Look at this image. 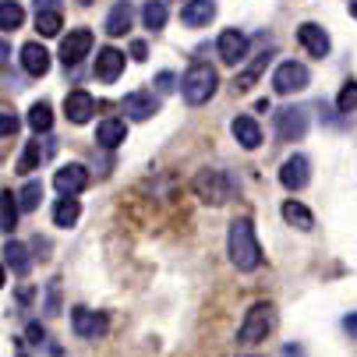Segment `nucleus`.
<instances>
[{
	"mask_svg": "<svg viewBox=\"0 0 357 357\" xmlns=\"http://www.w3.org/2000/svg\"><path fill=\"white\" fill-rule=\"evenodd\" d=\"M227 251H230V262H234L241 273H255V269L262 266V248H259V237H255L251 220H234V223H230Z\"/></svg>",
	"mask_w": 357,
	"mask_h": 357,
	"instance_id": "obj_1",
	"label": "nucleus"
},
{
	"mask_svg": "<svg viewBox=\"0 0 357 357\" xmlns=\"http://www.w3.org/2000/svg\"><path fill=\"white\" fill-rule=\"evenodd\" d=\"M216 89H220V75H216V68L213 64H191L188 71H184V78H181V92H184V99L191 107H202V103H209V99L216 96Z\"/></svg>",
	"mask_w": 357,
	"mask_h": 357,
	"instance_id": "obj_2",
	"label": "nucleus"
},
{
	"mask_svg": "<svg viewBox=\"0 0 357 357\" xmlns=\"http://www.w3.org/2000/svg\"><path fill=\"white\" fill-rule=\"evenodd\" d=\"M273 326H276L273 304H269V301L251 304V308H248V315H244V322H241V329H237V343H244V347L262 343V340L273 333Z\"/></svg>",
	"mask_w": 357,
	"mask_h": 357,
	"instance_id": "obj_3",
	"label": "nucleus"
},
{
	"mask_svg": "<svg viewBox=\"0 0 357 357\" xmlns=\"http://www.w3.org/2000/svg\"><path fill=\"white\" fill-rule=\"evenodd\" d=\"M191 188H195V195L206 202V206H223V202L234 195V181L223 170H202L191 181Z\"/></svg>",
	"mask_w": 357,
	"mask_h": 357,
	"instance_id": "obj_4",
	"label": "nucleus"
},
{
	"mask_svg": "<svg viewBox=\"0 0 357 357\" xmlns=\"http://www.w3.org/2000/svg\"><path fill=\"white\" fill-rule=\"evenodd\" d=\"M308 135V110L304 107H283L276 114V138L280 142H301Z\"/></svg>",
	"mask_w": 357,
	"mask_h": 357,
	"instance_id": "obj_5",
	"label": "nucleus"
},
{
	"mask_svg": "<svg viewBox=\"0 0 357 357\" xmlns=\"http://www.w3.org/2000/svg\"><path fill=\"white\" fill-rule=\"evenodd\" d=\"M308 82H312L308 68L297 64V61H283V64L276 68V75H273V89H276L280 96H294V92H301V89H308Z\"/></svg>",
	"mask_w": 357,
	"mask_h": 357,
	"instance_id": "obj_6",
	"label": "nucleus"
},
{
	"mask_svg": "<svg viewBox=\"0 0 357 357\" xmlns=\"http://www.w3.org/2000/svg\"><path fill=\"white\" fill-rule=\"evenodd\" d=\"M308 181H312V163H308V156L294 152V156L283 160V167H280V184H283L287 191H301Z\"/></svg>",
	"mask_w": 357,
	"mask_h": 357,
	"instance_id": "obj_7",
	"label": "nucleus"
},
{
	"mask_svg": "<svg viewBox=\"0 0 357 357\" xmlns=\"http://www.w3.org/2000/svg\"><path fill=\"white\" fill-rule=\"evenodd\" d=\"M89 50H92V29H75V32H68L64 43H61V61H64V68L82 64V61L89 57Z\"/></svg>",
	"mask_w": 357,
	"mask_h": 357,
	"instance_id": "obj_8",
	"label": "nucleus"
},
{
	"mask_svg": "<svg viewBox=\"0 0 357 357\" xmlns=\"http://www.w3.org/2000/svg\"><path fill=\"white\" fill-rule=\"evenodd\" d=\"M216 54L223 64H241L248 57V36L237 32V29H223L220 39H216Z\"/></svg>",
	"mask_w": 357,
	"mask_h": 357,
	"instance_id": "obj_9",
	"label": "nucleus"
},
{
	"mask_svg": "<svg viewBox=\"0 0 357 357\" xmlns=\"http://www.w3.org/2000/svg\"><path fill=\"white\" fill-rule=\"evenodd\" d=\"M54 188L61 195H82L89 188V170L82 163H64L57 174H54Z\"/></svg>",
	"mask_w": 357,
	"mask_h": 357,
	"instance_id": "obj_10",
	"label": "nucleus"
},
{
	"mask_svg": "<svg viewBox=\"0 0 357 357\" xmlns=\"http://www.w3.org/2000/svg\"><path fill=\"white\" fill-rule=\"evenodd\" d=\"M71 329L82 336V340H96V336H103L107 333V315H96L89 308H71Z\"/></svg>",
	"mask_w": 357,
	"mask_h": 357,
	"instance_id": "obj_11",
	"label": "nucleus"
},
{
	"mask_svg": "<svg viewBox=\"0 0 357 357\" xmlns=\"http://www.w3.org/2000/svg\"><path fill=\"white\" fill-rule=\"evenodd\" d=\"M124 114H128L131 121H149V117L160 114V99L152 96V92H145V89L128 92V96H124Z\"/></svg>",
	"mask_w": 357,
	"mask_h": 357,
	"instance_id": "obj_12",
	"label": "nucleus"
},
{
	"mask_svg": "<svg viewBox=\"0 0 357 357\" xmlns=\"http://www.w3.org/2000/svg\"><path fill=\"white\" fill-rule=\"evenodd\" d=\"M96 78L99 82H117L121 78V71H124V54H121V50L117 46H103V50H99V54H96Z\"/></svg>",
	"mask_w": 357,
	"mask_h": 357,
	"instance_id": "obj_13",
	"label": "nucleus"
},
{
	"mask_svg": "<svg viewBox=\"0 0 357 357\" xmlns=\"http://www.w3.org/2000/svg\"><path fill=\"white\" fill-rule=\"evenodd\" d=\"M64 114H68L71 124H89L92 114H96V99L85 89H75V92L64 96Z\"/></svg>",
	"mask_w": 357,
	"mask_h": 357,
	"instance_id": "obj_14",
	"label": "nucleus"
},
{
	"mask_svg": "<svg viewBox=\"0 0 357 357\" xmlns=\"http://www.w3.org/2000/svg\"><path fill=\"white\" fill-rule=\"evenodd\" d=\"M297 39H301V46L308 50L312 57H329V36H326V29L322 25H315V22H304L301 29H297Z\"/></svg>",
	"mask_w": 357,
	"mask_h": 357,
	"instance_id": "obj_15",
	"label": "nucleus"
},
{
	"mask_svg": "<svg viewBox=\"0 0 357 357\" xmlns=\"http://www.w3.org/2000/svg\"><path fill=\"white\" fill-rule=\"evenodd\" d=\"M213 18H216V0H188V4L181 8V22L188 29H202Z\"/></svg>",
	"mask_w": 357,
	"mask_h": 357,
	"instance_id": "obj_16",
	"label": "nucleus"
},
{
	"mask_svg": "<svg viewBox=\"0 0 357 357\" xmlns=\"http://www.w3.org/2000/svg\"><path fill=\"white\" fill-rule=\"evenodd\" d=\"M230 131L241 142V149H248V152L262 145V128H259V121H255V117H234Z\"/></svg>",
	"mask_w": 357,
	"mask_h": 357,
	"instance_id": "obj_17",
	"label": "nucleus"
},
{
	"mask_svg": "<svg viewBox=\"0 0 357 357\" xmlns=\"http://www.w3.org/2000/svg\"><path fill=\"white\" fill-rule=\"evenodd\" d=\"M22 68H25V75L43 78V75L50 71V54H46L39 43H25V46H22Z\"/></svg>",
	"mask_w": 357,
	"mask_h": 357,
	"instance_id": "obj_18",
	"label": "nucleus"
},
{
	"mask_svg": "<svg viewBox=\"0 0 357 357\" xmlns=\"http://www.w3.org/2000/svg\"><path fill=\"white\" fill-rule=\"evenodd\" d=\"M96 142L103 145V149H117V145H124V142H128V124L117 121V117H107L103 124L96 128Z\"/></svg>",
	"mask_w": 357,
	"mask_h": 357,
	"instance_id": "obj_19",
	"label": "nucleus"
},
{
	"mask_svg": "<svg viewBox=\"0 0 357 357\" xmlns=\"http://www.w3.org/2000/svg\"><path fill=\"white\" fill-rule=\"evenodd\" d=\"M131 0H117V4L110 8V15H107V36H124L128 29H131Z\"/></svg>",
	"mask_w": 357,
	"mask_h": 357,
	"instance_id": "obj_20",
	"label": "nucleus"
},
{
	"mask_svg": "<svg viewBox=\"0 0 357 357\" xmlns=\"http://www.w3.org/2000/svg\"><path fill=\"white\" fill-rule=\"evenodd\" d=\"M82 216V206H78V198L75 195H61L57 198V206H54V227H75Z\"/></svg>",
	"mask_w": 357,
	"mask_h": 357,
	"instance_id": "obj_21",
	"label": "nucleus"
},
{
	"mask_svg": "<svg viewBox=\"0 0 357 357\" xmlns=\"http://www.w3.org/2000/svg\"><path fill=\"white\" fill-rule=\"evenodd\" d=\"M283 220L294 227V230H304V234H308L312 227H315V216H312V209L308 206H301V202H283Z\"/></svg>",
	"mask_w": 357,
	"mask_h": 357,
	"instance_id": "obj_22",
	"label": "nucleus"
},
{
	"mask_svg": "<svg viewBox=\"0 0 357 357\" xmlns=\"http://www.w3.org/2000/svg\"><path fill=\"white\" fill-rule=\"evenodd\" d=\"M18 195H11V191H4L0 195V230H4L8 237L15 234V227H18Z\"/></svg>",
	"mask_w": 357,
	"mask_h": 357,
	"instance_id": "obj_23",
	"label": "nucleus"
},
{
	"mask_svg": "<svg viewBox=\"0 0 357 357\" xmlns=\"http://www.w3.org/2000/svg\"><path fill=\"white\" fill-rule=\"evenodd\" d=\"M22 22H25V11L18 0H0V29L15 32V29H22Z\"/></svg>",
	"mask_w": 357,
	"mask_h": 357,
	"instance_id": "obj_24",
	"label": "nucleus"
},
{
	"mask_svg": "<svg viewBox=\"0 0 357 357\" xmlns=\"http://www.w3.org/2000/svg\"><path fill=\"white\" fill-rule=\"evenodd\" d=\"M142 22H145L149 32H160L167 25V4L163 0H149V4L142 8Z\"/></svg>",
	"mask_w": 357,
	"mask_h": 357,
	"instance_id": "obj_25",
	"label": "nucleus"
},
{
	"mask_svg": "<svg viewBox=\"0 0 357 357\" xmlns=\"http://www.w3.org/2000/svg\"><path fill=\"white\" fill-rule=\"evenodd\" d=\"M4 262H8L18 276H25V273H29V251H25V244L8 241V244H4Z\"/></svg>",
	"mask_w": 357,
	"mask_h": 357,
	"instance_id": "obj_26",
	"label": "nucleus"
},
{
	"mask_svg": "<svg viewBox=\"0 0 357 357\" xmlns=\"http://www.w3.org/2000/svg\"><path fill=\"white\" fill-rule=\"evenodd\" d=\"M269 57H273V54H262V57H255V61H251V64H248V68H244V71L237 75V82H234V85H237L241 92H248V89L255 85V78H259V75L266 71V64H269Z\"/></svg>",
	"mask_w": 357,
	"mask_h": 357,
	"instance_id": "obj_27",
	"label": "nucleus"
},
{
	"mask_svg": "<svg viewBox=\"0 0 357 357\" xmlns=\"http://www.w3.org/2000/svg\"><path fill=\"white\" fill-rule=\"evenodd\" d=\"M39 160H43V145H39V138H36V142H29V145H25V152H22V156H18L15 170L29 177L32 170H39Z\"/></svg>",
	"mask_w": 357,
	"mask_h": 357,
	"instance_id": "obj_28",
	"label": "nucleus"
},
{
	"mask_svg": "<svg viewBox=\"0 0 357 357\" xmlns=\"http://www.w3.org/2000/svg\"><path fill=\"white\" fill-rule=\"evenodd\" d=\"M29 124L36 135H46L50 128H54V110H50V103H32L29 110Z\"/></svg>",
	"mask_w": 357,
	"mask_h": 357,
	"instance_id": "obj_29",
	"label": "nucleus"
},
{
	"mask_svg": "<svg viewBox=\"0 0 357 357\" xmlns=\"http://www.w3.org/2000/svg\"><path fill=\"white\" fill-rule=\"evenodd\" d=\"M39 198H43V184H39V181H29V184L18 191V206H22V213L39 209Z\"/></svg>",
	"mask_w": 357,
	"mask_h": 357,
	"instance_id": "obj_30",
	"label": "nucleus"
},
{
	"mask_svg": "<svg viewBox=\"0 0 357 357\" xmlns=\"http://www.w3.org/2000/svg\"><path fill=\"white\" fill-rule=\"evenodd\" d=\"M36 29L39 36H57L61 32V11H36Z\"/></svg>",
	"mask_w": 357,
	"mask_h": 357,
	"instance_id": "obj_31",
	"label": "nucleus"
},
{
	"mask_svg": "<svg viewBox=\"0 0 357 357\" xmlns=\"http://www.w3.org/2000/svg\"><path fill=\"white\" fill-rule=\"evenodd\" d=\"M336 110H340V114H354V110H357V82H354V78L343 82V89H340V96H336Z\"/></svg>",
	"mask_w": 357,
	"mask_h": 357,
	"instance_id": "obj_32",
	"label": "nucleus"
},
{
	"mask_svg": "<svg viewBox=\"0 0 357 357\" xmlns=\"http://www.w3.org/2000/svg\"><path fill=\"white\" fill-rule=\"evenodd\" d=\"M46 315H61V280H50L46 287Z\"/></svg>",
	"mask_w": 357,
	"mask_h": 357,
	"instance_id": "obj_33",
	"label": "nucleus"
},
{
	"mask_svg": "<svg viewBox=\"0 0 357 357\" xmlns=\"http://www.w3.org/2000/svg\"><path fill=\"white\" fill-rule=\"evenodd\" d=\"M15 131H18V117H15L11 110H4V117H0V135H4V138H15Z\"/></svg>",
	"mask_w": 357,
	"mask_h": 357,
	"instance_id": "obj_34",
	"label": "nucleus"
},
{
	"mask_svg": "<svg viewBox=\"0 0 357 357\" xmlns=\"http://www.w3.org/2000/svg\"><path fill=\"white\" fill-rule=\"evenodd\" d=\"M25 336H29L32 343H43V340H46V329H43L39 322H29V329H25Z\"/></svg>",
	"mask_w": 357,
	"mask_h": 357,
	"instance_id": "obj_35",
	"label": "nucleus"
},
{
	"mask_svg": "<svg viewBox=\"0 0 357 357\" xmlns=\"http://www.w3.org/2000/svg\"><path fill=\"white\" fill-rule=\"evenodd\" d=\"M156 85H160V92H170V89H174V75H170V71H163V75L156 78Z\"/></svg>",
	"mask_w": 357,
	"mask_h": 357,
	"instance_id": "obj_36",
	"label": "nucleus"
},
{
	"mask_svg": "<svg viewBox=\"0 0 357 357\" xmlns=\"http://www.w3.org/2000/svg\"><path fill=\"white\" fill-rule=\"evenodd\" d=\"M343 329H347V333H350V336L357 340V312H350V315L343 319Z\"/></svg>",
	"mask_w": 357,
	"mask_h": 357,
	"instance_id": "obj_37",
	"label": "nucleus"
},
{
	"mask_svg": "<svg viewBox=\"0 0 357 357\" xmlns=\"http://www.w3.org/2000/svg\"><path fill=\"white\" fill-rule=\"evenodd\" d=\"M61 0H36V11H57Z\"/></svg>",
	"mask_w": 357,
	"mask_h": 357,
	"instance_id": "obj_38",
	"label": "nucleus"
},
{
	"mask_svg": "<svg viewBox=\"0 0 357 357\" xmlns=\"http://www.w3.org/2000/svg\"><path fill=\"white\" fill-rule=\"evenodd\" d=\"M131 57H135V61H145V43H142V39L131 43Z\"/></svg>",
	"mask_w": 357,
	"mask_h": 357,
	"instance_id": "obj_39",
	"label": "nucleus"
},
{
	"mask_svg": "<svg viewBox=\"0 0 357 357\" xmlns=\"http://www.w3.org/2000/svg\"><path fill=\"white\" fill-rule=\"evenodd\" d=\"M347 8H350V15L357 18V0H347Z\"/></svg>",
	"mask_w": 357,
	"mask_h": 357,
	"instance_id": "obj_40",
	"label": "nucleus"
},
{
	"mask_svg": "<svg viewBox=\"0 0 357 357\" xmlns=\"http://www.w3.org/2000/svg\"><path fill=\"white\" fill-rule=\"evenodd\" d=\"M54 357H64V354H61V347H54Z\"/></svg>",
	"mask_w": 357,
	"mask_h": 357,
	"instance_id": "obj_41",
	"label": "nucleus"
},
{
	"mask_svg": "<svg viewBox=\"0 0 357 357\" xmlns=\"http://www.w3.org/2000/svg\"><path fill=\"white\" fill-rule=\"evenodd\" d=\"M78 4H92V0H78Z\"/></svg>",
	"mask_w": 357,
	"mask_h": 357,
	"instance_id": "obj_42",
	"label": "nucleus"
},
{
	"mask_svg": "<svg viewBox=\"0 0 357 357\" xmlns=\"http://www.w3.org/2000/svg\"><path fill=\"white\" fill-rule=\"evenodd\" d=\"M18 357H25V354H18Z\"/></svg>",
	"mask_w": 357,
	"mask_h": 357,
	"instance_id": "obj_43",
	"label": "nucleus"
},
{
	"mask_svg": "<svg viewBox=\"0 0 357 357\" xmlns=\"http://www.w3.org/2000/svg\"><path fill=\"white\" fill-rule=\"evenodd\" d=\"M248 357H255V354H248Z\"/></svg>",
	"mask_w": 357,
	"mask_h": 357,
	"instance_id": "obj_44",
	"label": "nucleus"
}]
</instances>
